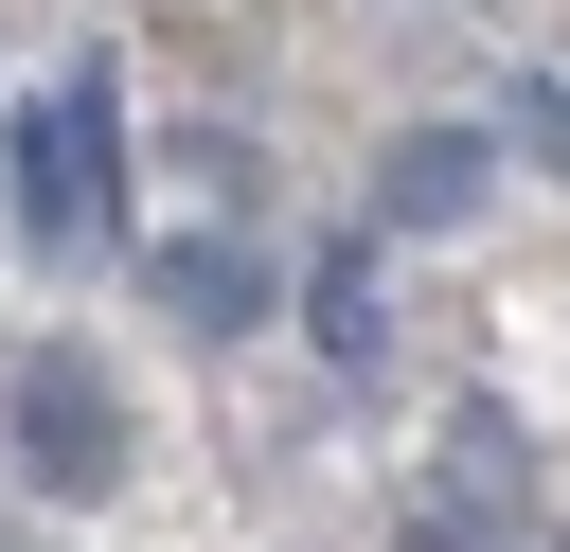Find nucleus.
Listing matches in <instances>:
<instances>
[{
  "label": "nucleus",
  "mask_w": 570,
  "mask_h": 552,
  "mask_svg": "<svg viewBox=\"0 0 570 552\" xmlns=\"http://www.w3.org/2000/svg\"><path fill=\"white\" fill-rule=\"evenodd\" d=\"M18 463H36L53 499H107V481H125V392H107V356L53 338V356L18 374Z\"/></svg>",
  "instance_id": "nucleus-2"
},
{
  "label": "nucleus",
  "mask_w": 570,
  "mask_h": 552,
  "mask_svg": "<svg viewBox=\"0 0 570 552\" xmlns=\"http://www.w3.org/2000/svg\"><path fill=\"white\" fill-rule=\"evenodd\" d=\"M142 285H160V321H178V338H249V321H267V267H249L232 231H160V267H142Z\"/></svg>",
  "instance_id": "nucleus-4"
},
{
  "label": "nucleus",
  "mask_w": 570,
  "mask_h": 552,
  "mask_svg": "<svg viewBox=\"0 0 570 552\" xmlns=\"http://www.w3.org/2000/svg\"><path fill=\"white\" fill-rule=\"evenodd\" d=\"M303 321H321V356H374V338H392V321H374V267H356V249H338V267L303 285Z\"/></svg>",
  "instance_id": "nucleus-6"
},
{
  "label": "nucleus",
  "mask_w": 570,
  "mask_h": 552,
  "mask_svg": "<svg viewBox=\"0 0 570 552\" xmlns=\"http://www.w3.org/2000/svg\"><path fill=\"white\" fill-rule=\"evenodd\" d=\"M410 552H445V534H410ZM463 552H517V534H499V516H481V534H463Z\"/></svg>",
  "instance_id": "nucleus-7"
},
{
  "label": "nucleus",
  "mask_w": 570,
  "mask_h": 552,
  "mask_svg": "<svg viewBox=\"0 0 570 552\" xmlns=\"http://www.w3.org/2000/svg\"><path fill=\"white\" fill-rule=\"evenodd\" d=\"M481 196H499V142H481V125H410V142L374 160V214H392V231H463Z\"/></svg>",
  "instance_id": "nucleus-3"
},
{
  "label": "nucleus",
  "mask_w": 570,
  "mask_h": 552,
  "mask_svg": "<svg viewBox=\"0 0 570 552\" xmlns=\"http://www.w3.org/2000/svg\"><path fill=\"white\" fill-rule=\"evenodd\" d=\"M107 160H125V89L107 71H53L18 107V249H89L107 231Z\"/></svg>",
  "instance_id": "nucleus-1"
},
{
  "label": "nucleus",
  "mask_w": 570,
  "mask_h": 552,
  "mask_svg": "<svg viewBox=\"0 0 570 552\" xmlns=\"http://www.w3.org/2000/svg\"><path fill=\"white\" fill-rule=\"evenodd\" d=\"M445 499L463 516H517V427L499 410H445Z\"/></svg>",
  "instance_id": "nucleus-5"
}]
</instances>
